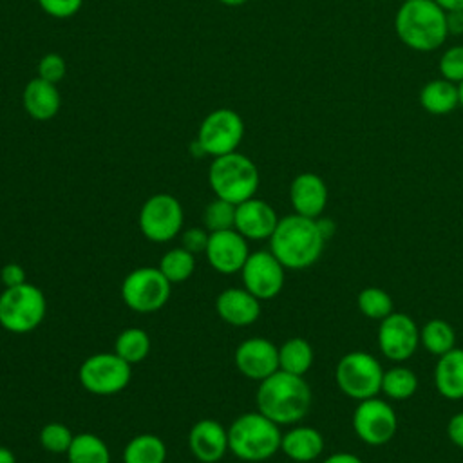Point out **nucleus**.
<instances>
[{"instance_id": "b1692460", "label": "nucleus", "mask_w": 463, "mask_h": 463, "mask_svg": "<svg viewBox=\"0 0 463 463\" xmlns=\"http://www.w3.org/2000/svg\"><path fill=\"white\" fill-rule=\"evenodd\" d=\"M420 103L429 114H434V116L449 114L459 105L458 85L445 78L430 80L423 85L420 92Z\"/></svg>"}, {"instance_id": "6e6552de", "label": "nucleus", "mask_w": 463, "mask_h": 463, "mask_svg": "<svg viewBox=\"0 0 463 463\" xmlns=\"http://www.w3.org/2000/svg\"><path fill=\"white\" fill-rule=\"evenodd\" d=\"M172 284L159 268L141 266L132 269L121 282V298L136 313L146 315L159 311L170 298Z\"/></svg>"}, {"instance_id": "a211bd4d", "label": "nucleus", "mask_w": 463, "mask_h": 463, "mask_svg": "<svg viewBox=\"0 0 463 463\" xmlns=\"http://www.w3.org/2000/svg\"><path fill=\"white\" fill-rule=\"evenodd\" d=\"M188 449L201 463H219L230 452L228 429L212 418L199 420L188 430Z\"/></svg>"}, {"instance_id": "423d86ee", "label": "nucleus", "mask_w": 463, "mask_h": 463, "mask_svg": "<svg viewBox=\"0 0 463 463\" xmlns=\"http://www.w3.org/2000/svg\"><path fill=\"white\" fill-rule=\"evenodd\" d=\"M47 313V298L31 282L4 288L0 293V326L13 335H27L40 327Z\"/></svg>"}, {"instance_id": "39448f33", "label": "nucleus", "mask_w": 463, "mask_h": 463, "mask_svg": "<svg viewBox=\"0 0 463 463\" xmlns=\"http://www.w3.org/2000/svg\"><path fill=\"white\" fill-rule=\"evenodd\" d=\"M259 181L255 163L237 150L213 157L208 168V183L215 197L233 204L255 197Z\"/></svg>"}, {"instance_id": "4be33fe9", "label": "nucleus", "mask_w": 463, "mask_h": 463, "mask_svg": "<svg viewBox=\"0 0 463 463\" xmlns=\"http://www.w3.org/2000/svg\"><path fill=\"white\" fill-rule=\"evenodd\" d=\"M280 450L293 463H311L324 452V436L309 425H298L282 434Z\"/></svg>"}, {"instance_id": "473e14b6", "label": "nucleus", "mask_w": 463, "mask_h": 463, "mask_svg": "<svg viewBox=\"0 0 463 463\" xmlns=\"http://www.w3.org/2000/svg\"><path fill=\"white\" fill-rule=\"evenodd\" d=\"M235 206L237 204L215 197L212 203H208L204 206V212H203L204 228L210 233L212 232L232 230L235 226Z\"/></svg>"}, {"instance_id": "ddd939ff", "label": "nucleus", "mask_w": 463, "mask_h": 463, "mask_svg": "<svg viewBox=\"0 0 463 463\" xmlns=\"http://www.w3.org/2000/svg\"><path fill=\"white\" fill-rule=\"evenodd\" d=\"M241 279L244 288L262 300L275 298L282 288L286 279V268L269 250L251 251L248 260L241 269Z\"/></svg>"}, {"instance_id": "2eb2a0df", "label": "nucleus", "mask_w": 463, "mask_h": 463, "mask_svg": "<svg viewBox=\"0 0 463 463\" xmlns=\"http://www.w3.org/2000/svg\"><path fill=\"white\" fill-rule=\"evenodd\" d=\"M250 253L248 239H244L235 228L212 232L204 250L208 264L221 275L241 273Z\"/></svg>"}, {"instance_id": "c9c22d12", "label": "nucleus", "mask_w": 463, "mask_h": 463, "mask_svg": "<svg viewBox=\"0 0 463 463\" xmlns=\"http://www.w3.org/2000/svg\"><path fill=\"white\" fill-rule=\"evenodd\" d=\"M65 72H67L65 60L56 52H47L38 61V78H42V80L58 83L65 78Z\"/></svg>"}, {"instance_id": "a19ab883", "label": "nucleus", "mask_w": 463, "mask_h": 463, "mask_svg": "<svg viewBox=\"0 0 463 463\" xmlns=\"http://www.w3.org/2000/svg\"><path fill=\"white\" fill-rule=\"evenodd\" d=\"M447 29L449 34H463V11L447 13Z\"/></svg>"}, {"instance_id": "393cba45", "label": "nucleus", "mask_w": 463, "mask_h": 463, "mask_svg": "<svg viewBox=\"0 0 463 463\" xmlns=\"http://www.w3.org/2000/svg\"><path fill=\"white\" fill-rule=\"evenodd\" d=\"M166 445L156 434H137L123 449V463H165Z\"/></svg>"}, {"instance_id": "37998d69", "label": "nucleus", "mask_w": 463, "mask_h": 463, "mask_svg": "<svg viewBox=\"0 0 463 463\" xmlns=\"http://www.w3.org/2000/svg\"><path fill=\"white\" fill-rule=\"evenodd\" d=\"M445 13L449 11H463V0H434Z\"/></svg>"}, {"instance_id": "f704fd0d", "label": "nucleus", "mask_w": 463, "mask_h": 463, "mask_svg": "<svg viewBox=\"0 0 463 463\" xmlns=\"http://www.w3.org/2000/svg\"><path fill=\"white\" fill-rule=\"evenodd\" d=\"M439 72H441V78H445L452 83H461L463 81V45L449 47L441 54Z\"/></svg>"}, {"instance_id": "20e7f679", "label": "nucleus", "mask_w": 463, "mask_h": 463, "mask_svg": "<svg viewBox=\"0 0 463 463\" xmlns=\"http://www.w3.org/2000/svg\"><path fill=\"white\" fill-rule=\"evenodd\" d=\"M280 425L262 412H244L228 427L230 452L248 463H260L280 450Z\"/></svg>"}, {"instance_id": "1a4fd4ad", "label": "nucleus", "mask_w": 463, "mask_h": 463, "mask_svg": "<svg viewBox=\"0 0 463 463\" xmlns=\"http://www.w3.org/2000/svg\"><path fill=\"white\" fill-rule=\"evenodd\" d=\"M80 383L85 391L98 396L121 392L132 378V365L116 353H94L78 369Z\"/></svg>"}, {"instance_id": "9d476101", "label": "nucleus", "mask_w": 463, "mask_h": 463, "mask_svg": "<svg viewBox=\"0 0 463 463\" xmlns=\"http://www.w3.org/2000/svg\"><path fill=\"white\" fill-rule=\"evenodd\" d=\"M184 221L183 206L177 197L170 194L150 195L139 210V230L150 242H168L181 233Z\"/></svg>"}, {"instance_id": "f03ea898", "label": "nucleus", "mask_w": 463, "mask_h": 463, "mask_svg": "<svg viewBox=\"0 0 463 463\" xmlns=\"http://www.w3.org/2000/svg\"><path fill=\"white\" fill-rule=\"evenodd\" d=\"M268 241L269 251L286 269H306L320 259L327 239L317 219L291 213L279 219V224Z\"/></svg>"}, {"instance_id": "dca6fc26", "label": "nucleus", "mask_w": 463, "mask_h": 463, "mask_svg": "<svg viewBox=\"0 0 463 463\" xmlns=\"http://www.w3.org/2000/svg\"><path fill=\"white\" fill-rule=\"evenodd\" d=\"M233 362L242 376L262 382L279 371V347L264 336H251L237 345Z\"/></svg>"}, {"instance_id": "e433bc0d", "label": "nucleus", "mask_w": 463, "mask_h": 463, "mask_svg": "<svg viewBox=\"0 0 463 463\" xmlns=\"http://www.w3.org/2000/svg\"><path fill=\"white\" fill-rule=\"evenodd\" d=\"M40 7L54 18H71L80 9L83 0H38Z\"/></svg>"}, {"instance_id": "58836bf2", "label": "nucleus", "mask_w": 463, "mask_h": 463, "mask_svg": "<svg viewBox=\"0 0 463 463\" xmlns=\"http://www.w3.org/2000/svg\"><path fill=\"white\" fill-rule=\"evenodd\" d=\"M0 282L4 284V288L20 286V284L27 282L25 280V269L18 262H7L0 269Z\"/></svg>"}, {"instance_id": "0eeeda50", "label": "nucleus", "mask_w": 463, "mask_h": 463, "mask_svg": "<svg viewBox=\"0 0 463 463\" xmlns=\"http://www.w3.org/2000/svg\"><path fill=\"white\" fill-rule=\"evenodd\" d=\"M383 369L367 351H351L344 354L335 369V380L340 391L356 400H367L382 392Z\"/></svg>"}, {"instance_id": "5701e85b", "label": "nucleus", "mask_w": 463, "mask_h": 463, "mask_svg": "<svg viewBox=\"0 0 463 463\" xmlns=\"http://www.w3.org/2000/svg\"><path fill=\"white\" fill-rule=\"evenodd\" d=\"M434 385L447 400L463 398V349H450L438 356L434 367Z\"/></svg>"}, {"instance_id": "c03bdc74", "label": "nucleus", "mask_w": 463, "mask_h": 463, "mask_svg": "<svg viewBox=\"0 0 463 463\" xmlns=\"http://www.w3.org/2000/svg\"><path fill=\"white\" fill-rule=\"evenodd\" d=\"M0 463H16V456L11 449L0 445Z\"/></svg>"}, {"instance_id": "f3484780", "label": "nucleus", "mask_w": 463, "mask_h": 463, "mask_svg": "<svg viewBox=\"0 0 463 463\" xmlns=\"http://www.w3.org/2000/svg\"><path fill=\"white\" fill-rule=\"evenodd\" d=\"M279 224L275 208L259 199L251 197L235 206V230L248 241H266L271 237Z\"/></svg>"}, {"instance_id": "ea45409f", "label": "nucleus", "mask_w": 463, "mask_h": 463, "mask_svg": "<svg viewBox=\"0 0 463 463\" xmlns=\"http://www.w3.org/2000/svg\"><path fill=\"white\" fill-rule=\"evenodd\" d=\"M447 434H449V439H450L456 447L463 449V412H458V414H454V416L449 420V423H447Z\"/></svg>"}, {"instance_id": "cd10ccee", "label": "nucleus", "mask_w": 463, "mask_h": 463, "mask_svg": "<svg viewBox=\"0 0 463 463\" xmlns=\"http://www.w3.org/2000/svg\"><path fill=\"white\" fill-rule=\"evenodd\" d=\"M152 342L145 329L139 327H127L123 329L114 342V353L121 356L125 362L139 364L143 362L150 353Z\"/></svg>"}, {"instance_id": "79ce46f5", "label": "nucleus", "mask_w": 463, "mask_h": 463, "mask_svg": "<svg viewBox=\"0 0 463 463\" xmlns=\"http://www.w3.org/2000/svg\"><path fill=\"white\" fill-rule=\"evenodd\" d=\"M322 463H364V461L353 452H335L327 456Z\"/></svg>"}, {"instance_id": "f257e3e1", "label": "nucleus", "mask_w": 463, "mask_h": 463, "mask_svg": "<svg viewBox=\"0 0 463 463\" xmlns=\"http://www.w3.org/2000/svg\"><path fill=\"white\" fill-rule=\"evenodd\" d=\"M311 387L304 376L275 371L257 387V411L277 425H293L306 418L311 409Z\"/></svg>"}, {"instance_id": "a18cd8bd", "label": "nucleus", "mask_w": 463, "mask_h": 463, "mask_svg": "<svg viewBox=\"0 0 463 463\" xmlns=\"http://www.w3.org/2000/svg\"><path fill=\"white\" fill-rule=\"evenodd\" d=\"M219 2L224 4V5H230V7H239V5H244L250 0H219Z\"/></svg>"}, {"instance_id": "bb28decb", "label": "nucleus", "mask_w": 463, "mask_h": 463, "mask_svg": "<svg viewBox=\"0 0 463 463\" xmlns=\"http://www.w3.org/2000/svg\"><path fill=\"white\" fill-rule=\"evenodd\" d=\"M65 454L69 463H110L109 445L92 432L74 434Z\"/></svg>"}, {"instance_id": "aec40b11", "label": "nucleus", "mask_w": 463, "mask_h": 463, "mask_svg": "<svg viewBox=\"0 0 463 463\" xmlns=\"http://www.w3.org/2000/svg\"><path fill=\"white\" fill-rule=\"evenodd\" d=\"M215 311L226 324L246 327L260 317V300L246 288H228L217 295Z\"/></svg>"}, {"instance_id": "9b49d317", "label": "nucleus", "mask_w": 463, "mask_h": 463, "mask_svg": "<svg viewBox=\"0 0 463 463\" xmlns=\"http://www.w3.org/2000/svg\"><path fill=\"white\" fill-rule=\"evenodd\" d=\"M244 136V121L232 109L212 110L199 125L197 143L206 156L219 157L235 152Z\"/></svg>"}, {"instance_id": "f8f14e48", "label": "nucleus", "mask_w": 463, "mask_h": 463, "mask_svg": "<svg viewBox=\"0 0 463 463\" xmlns=\"http://www.w3.org/2000/svg\"><path fill=\"white\" fill-rule=\"evenodd\" d=\"M353 429L365 445L382 447L394 438L398 418L391 403L374 396L358 402L353 412Z\"/></svg>"}, {"instance_id": "a878e982", "label": "nucleus", "mask_w": 463, "mask_h": 463, "mask_svg": "<svg viewBox=\"0 0 463 463\" xmlns=\"http://www.w3.org/2000/svg\"><path fill=\"white\" fill-rule=\"evenodd\" d=\"M313 365V347L302 336H291L279 347V369L304 376Z\"/></svg>"}, {"instance_id": "c756f323", "label": "nucleus", "mask_w": 463, "mask_h": 463, "mask_svg": "<svg viewBox=\"0 0 463 463\" xmlns=\"http://www.w3.org/2000/svg\"><path fill=\"white\" fill-rule=\"evenodd\" d=\"M159 271L168 279L170 284H181L188 280L195 269V255L183 246L168 250L159 259Z\"/></svg>"}, {"instance_id": "49530a36", "label": "nucleus", "mask_w": 463, "mask_h": 463, "mask_svg": "<svg viewBox=\"0 0 463 463\" xmlns=\"http://www.w3.org/2000/svg\"><path fill=\"white\" fill-rule=\"evenodd\" d=\"M458 90H459V105L463 107V81L458 85Z\"/></svg>"}, {"instance_id": "7c9ffc66", "label": "nucleus", "mask_w": 463, "mask_h": 463, "mask_svg": "<svg viewBox=\"0 0 463 463\" xmlns=\"http://www.w3.org/2000/svg\"><path fill=\"white\" fill-rule=\"evenodd\" d=\"M418 391V378L414 371L403 365L391 367L389 371H383L382 378V392L396 402L409 400Z\"/></svg>"}, {"instance_id": "4c0bfd02", "label": "nucleus", "mask_w": 463, "mask_h": 463, "mask_svg": "<svg viewBox=\"0 0 463 463\" xmlns=\"http://www.w3.org/2000/svg\"><path fill=\"white\" fill-rule=\"evenodd\" d=\"M208 239H210V232L206 228H188L181 233V246L194 255L204 253L208 246Z\"/></svg>"}, {"instance_id": "7ed1b4c3", "label": "nucleus", "mask_w": 463, "mask_h": 463, "mask_svg": "<svg viewBox=\"0 0 463 463\" xmlns=\"http://www.w3.org/2000/svg\"><path fill=\"white\" fill-rule=\"evenodd\" d=\"M398 38L411 49L429 52L449 36L447 13L434 0H405L394 18Z\"/></svg>"}, {"instance_id": "4468645a", "label": "nucleus", "mask_w": 463, "mask_h": 463, "mask_svg": "<svg viewBox=\"0 0 463 463\" xmlns=\"http://www.w3.org/2000/svg\"><path fill=\"white\" fill-rule=\"evenodd\" d=\"M420 345V327L405 315L392 311L380 320L378 326V347L382 354L392 362L409 360Z\"/></svg>"}, {"instance_id": "72a5a7b5", "label": "nucleus", "mask_w": 463, "mask_h": 463, "mask_svg": "<svg viewBox=\"0 0 463 463\" xmlns=\"http://www.w3.org/2000/svg\"><path fill=\"white\" fill-rule=\"evenodd\" d=\"M74 434L65 423L49 421L40 430V445L52 454H65L72 443Z\"/></svg>"}, {"instance_id": "2f4dec72", "label": "nucleus", "mask_w": 463, "mask_h": 463, "mask_svg": "<svg viewBox=\"0 0 463 463\" xmlns=\"http://www.w3.org/2000/svg\"><path fill=\"white\" fill-rule=\"evenodd\" d=\"M356 306L358 311L371 320H383L392 313L394 307L391 295L376 286L364 288L356 297Z\"/></svg>"}, {"instance_id": "412c9836", "label": "nucleus", "mask_w": 463, "mask_h": 463, "mask_svg": "<svg viewBox=\"0 0 463 463\" xmlns=\"http://www.w3.org/2000/svg\"><path fill=\"white\" fill-rule=\"evenodd\" d=\"M22 105L25 112L36 121H49L52 119L61 105L60 92L56 83H51L42 78H33L22 92Z\"/></svg>"}, {"instance_id": "c85d7f7f", "label": "nucleus", "mask_w": 463, "mask_h": 463, "mask_svg": "<svg viewBox=\"0 0 463 463\" xmlns=\"http://www.w3.org/2000/svg\"><path fill=\"white\" fill-rule=\"evenodd\" d=\"M420 344L436 356L445 354L447 351L454 349L456 345V333L447 320L432 318L423 324L420 329Z\"/></svg>"}, {"instance_id": "6ab92c4d", "label": "nucleus", "mask_w": 463, "mask_h": 463, "mask_svg": "<svg viewBox=\"0 0 463 463\" xmlns=\"http://www.w3.org/2000/svg\"><path fill=\"white\" fill-rule=\"evenodd\" d=\"M289 201L295 213L318 219L327 204V186L324 179L313 172L298 174L289 184Z\"/></svg>"}]
</instances>
